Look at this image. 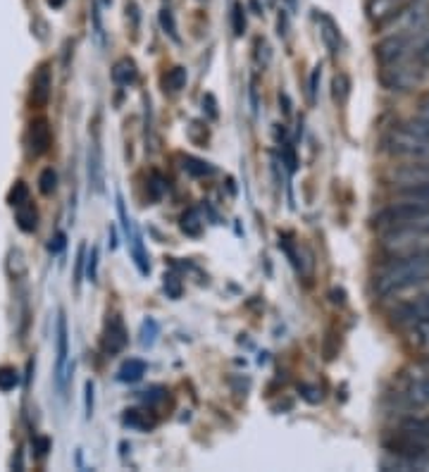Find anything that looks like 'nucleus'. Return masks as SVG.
Here are the masks:
<instances>
[{
    "instance_id": "ddd939ff",
    "label": "nucleus",
    "mask_w": 429,
    "mask_h": 472,
    "mask_svg": "<svg viewBox=\"0 0 429 472\" xmlns=\"http://www.w3.org/2000/svg\"><path fill=\"white\" fill-rule=\"evenodd\" d=\"M113 81L117 86H131L136 84V79H139V70H136V63L131 57H122L117 63L113 64Z\"/></svg>"
},
{
    "instance_id": "9b49d317",
    "label": "nucleus",
    "mask_w": 429,
    "mask_h": 472,
    "mask_svg": "<svg viewBox=\"0 0 429 472\" xmlns=\"http://www.w3.org/2000/svg\"><path fill=\"white\" fill-rule=\"evenodd\" d=\"M88 181H91L93 191L103 193V189H105V167H103V148H100L98 139L88 148Z\"/></svg>"
},
{
    "instance_id": "c9c22d12",
    "label": "nucleus",
    "mask_w": 429,
    "mask_h": 472,
    "mask_svg": "<svg viewBox=\"0 0 429 472\" xmlns=\"http://www.w3.org/2000/svg\"><path fill=\"white\" fill-rule=\"evenodd\" d=\"M93 392H96V386H93V382H86L84 386V410H86V417L91 420L93 415Z\"/></svg>"
},
{
    "instance_id": "2f4dec72",
    "label": "nucleus",
    "mask_w": 429,
    "mask_h": 472,
    "mask_svg": "<svg viewBox=\"0 0 429 472\" xmlns=\"http://www.w3.org/2000/svg\"><path fill=\"white\" fill-rule=\"evenodd\" d=\"M84 270H86V277L91 279V282L98 279V249H96V246L91 249V253H86Z\"/></svg>"
},
{
    "instance_id": "4468645a",
    "label": "nucleus",
    "mask_w": 429,
    "mask_h": 472,
    "mask_svg": "<svg viewBox=\"0 0 429 472\" xmlns=\"http://www.w3.org/2000/svg\"><path fill=\"white\" fill-rule=\"evenodd\" d=\"M129 239V250H131V257H134L136 267H139V272L141 274H148L150 272V263H148V253H146V249H143V239H141V232L136 229H131V234L127 236Z\"/></svg>"
},
{
    "instance_id": "412c9836",
    "label": "nucleus",
    "mask_w": 429,
    "mask_h": 472,
    "mask_svg": "<svg viewBox=\"0 0 429 472\" xmlns=\"http://www.w3.org/2000/svg\"><path fill=\"white\" fill-rule=\"evenodd\" d=\"M186 70L184 67H174L163 77V88L164 93H179L186 86Z\"/></svg>"
},
{
    "instance_id": "1a4fd4ad",
    "label": "nucleus",
    "mask_w": 429,
    "mask_h": 472,
    "mask_svg": "<svg viewBox=\"0 0 429 472\" xmlns=\"http://www.w3.org/2000/svg\"><path fill=\"white\" fill-rule=\"evenodd\" d=\"M129 334L127 327H124V322H122L120 315H113L110 320H107L105 334H103V350H105L107 356H117L122 350L127 349Z\"/></svg>"
},
{
    "instance_id": "f3484780",
    "label": "nucleus",
    "mask_w": 429,
    "mask_h": 472,
    "mask_svg": "<svg viewBox=\"0 0 429 472\" xmlns=\"http://www.w3.org/2000/svg\"><path fill=\"white\" fill-rule=\"evenodd\" d=\"M181 167H184L186 174H191V177H196V179L210 177V174H214L213 164L206 163V160H200V157H193V156L181 157Z\"/></svg>"
},
{
    "instance_id": "0eeeda50",
    "label": "nucleus",
    "mask_w": 429,
    "mask_h": 472,
    "mask_svg": "<svg viewBox=\"0 0 429 472\" xmlns=\"http://www.w3.org/2000/svg\"><path fill=\"white\" fill-rule=\"evenodd\" d=\"M24 141H27L29 156H34V157L46 156V153L50 150V143H53V134H50L48 122L43 120V117L29 122Z\"/></svg>"
},
{
    "instance_id": "6e6552de",
    "label": "nucleus",
    "mask_w": 429,
    "mask_h": 472,
    "mask_svg": "<svg viewBox=\"0 0 429 472\" xmlns=\"http://www.w3.org/2000/svg\"><path fill=\"white\" fill-rule=\"evenodd\" d=\"M422 320H429V293H422L417 299L406 300L403 306L393 310V322L396 324H417Z\"/></svg>"
},
{
    "instance_id": "2eb2a0df",
    "label": "nucleus",
    "mask_w": 429,
    "mask_h": 472,
    "mask_svg": "<svg viewBox=\"0 0 429 472\" xmlns=\"http://www.w3.org/2000/svg\"><path fill=\"white\" fill-rule=\"evenodd\" d=\"M14 220H17V227L21 229V232H27V234H31V232H36V227H38V210L34 207V203H21V206L14 207Z\"/></svg>"
},
{
    "instance_id": "aec40b11",
    "label": "nucleus",
    "mask_w": 429,
    "mask_h": 472,
    "mask_svg": "<svg viewBox=\"0 0 429 472\" xmlns=\"http://www.w3.org/2000/svg\"><path fill=\"white\" fill-rule=\"evenodd\" d=\"M179 227L184 232L186 236H200L203 234V217H200L198 210H186L181 215V222H179Z\"/></svg>"
},
{
    "instance_id": "c85d7f7f",
    "label": "nucleus",
    "mask_w": 429,
    "mask_h": 472,
    "mask_svg": "<svg viewBox=\"0 0 429 472\" xmlns=\"http://www.w3.org/2000/svg\"><path fill=\"white\" fill-rule=\"evenodd\" d=\"M231 27H234L236 36L246 34V10H243L241 3H234V7H231Z\"/></svg>"
},
{
    "instance_id": "393cba45",
    "label": "nucleus",
    "mask_w": 429,
    "mask_h": 472,
    "mask_svg": "<svg viewBox=\"0 0 429 472\" xmlns=\"http://www.w3.org/2000/svg\"><path fill=\"white\" fill-rule=\"evenodd\" d=\"M55 189H57L55 170H53V167H46V170L41 172V177H38V191H41L43 196H50Z\"/></svg>"
},
{
    "instance_id": "a19ab883",
    "label": "nucleus",
    "mask_w": 429,
    "mask_h": 472,
    "mask_svg": "<svg viewBox=\"0 0 429 472\" xmlns=\"http://www.w3.org/2000/svg\"><path fill=\"white\" fill-rule=\"evenodd\" d=\"M420 117L425 122H429V98H425L420 103Z\"/></svg>"
},
{
    "instance_id": "9d476101",
    "label": "nucleus",
    "mask_w": 429,
    "mask_h": 472,
    "mask_svg": "<svg viewBox=\"0 0 429 472\" xmlns=\"http://www.w3.org/2000/svg\"><path fill=\"white\" fill-rule=\"evenodd\" d=\"M50 93H53V77H50L48 64H43L41 70L34 74V79H31L29 103H31V107H46L50 100Z\"/></svg>"
},
{
    "instance_id": "bb28decb",
    "label": "nucleus",
    "mask_w": 429,
    "mask_h": 472,
    "mask_svg": "<svg viewBox=\"0 0 429 472\" xmlns=\"http://www.w3.org/2000/svg\"><path fill=\"white\" fill-rule=\"evenodd\" d=\"M160 27H163V31L167 36H170L172 41L179 43V34H177V21H174V14H172V10H160Z\"/></svg>"
},
{
    "instance_id": "20e7f679",
    "label": "nucleus",
    "mask_w": 429,
    "mask_h": 472,
    "mask_svg": "<svg viewBox=\"0 0 429 472\" xmlns=\"http://www.w3.org/2000/svg\"><path fill=\"white\" fill-rule=\"evenodd\" d=\"M427 74V64L417 63L415 57H403L396 60L391 64H382V74L379 81L384 84V88L389 91H410L415 86L420 84L422 79Z\"/></svg>"
},
{
    "instance_id": "f257e3e1",
    "label": "nucleus",
    "mask_w": 429,
    "mask_h": 472,
    "mask_svg": "<svg viewBox=\"0 0 429 472\" xmlns=\"http://www.w3.org/2000/svg\"><path fill=\"white\" fill-rule=\"evenodd\" d=\"M429 279V249L403 253L396 260L379 270L374 277V293L377 296H393V293L406 291L413 286L422 284Z\"/></svg>"
},
{
    "instance_id": "39448f33",
    "label": "nucleus",
    "mask_w": 429,
    "mask_h": 472,
    "mask_svg": "<svg viewBox=\"0 0 429 472\" xmlns=\"http://www.w3.org/2000/svg\"><path fill=\"white\" fill-rule=\"evenodd\" d=\"M72 377V360H70V332H67V317L64 310L57 313L55 324V386L60 393H67Z\"/></svg>"
},
{
    "instance_id": "cd10ccee",
    "label": "nucleus",
    "mask_w": 429,
    "mask_h": 472,
    "mask_svg": "<svg viewBox=\"0 0 429 472\" xmlns=\"http://www.w3.org/2000/svg\"><path fill=\"white\" fill-rule=\"evenodd\" d=\"M164 191H167V181H164L163 174H157V172H153V174H150V179H148L150 198L160 200L164 196Z\"/></svg>"
},
{
    "instance_id": "4c0bfd02",
    "label": "nucleus",
    "mask_w": 429,
    "mask_h": 472,
    "mask_svg": "<svg viewBox=\"0 0 429 472\" xmlns=\"http://www.w3.org/2000/svg\"><path fill=\"white\" fill-rule=\"evenodd\" d=\"M320 77H322V67L317 64V67L313 70V74H310V88H307V91H310V100H313V103H315V98H317V81H320Z\"/></svg>"
},
{
    "instance_id": "72a5a7b5",
    "label": "nucleus",
    "mask_w": 429,
    "mask_h": 472,
    "mask_svg": "<svg viewBox=\"0 0 429 472\" xmlns=\"http://www.w3.org/2000/svg\"><path fill=\"white\" fill-rule=\"evenodd\" d=\"M164 399V389L163 386H153V389H146V392H141V400H146V403H157V400Z\"/></svg>"
},
{
    "instance_id": "4be33fe9",
    "label": "nucleus",
    "mask_w": 429,
    "mask_h": 472,
    "mask_svg": "<svg viewBox=\"0 0 429 472\" xmlns=\"http://www.w3.org/2000/svg\"><path fill=\"white\" fill-rule=\"evenodd\" d=\"M157 334H160V324L153 317H146L141 322V332H139V341H141L143 349H150L157 341Z\"/></svg>"
},
{
    "instance_id": "dca6fc26",
    "label": "nucleus",
    "mask_w": 429,
    "mask_h": 472,
    "mask_svg": "<svg viewBox=\"0 0 429 472\" xmlns=\"http://www.w3.org/2000/svg\"><path fill=\"white\" fill-rule=\"evenodd\" d=\"M146 375V363L139 358H129L127 363H122V367L117 370V382L122 384H136L139 379H143Z\"/></svg>"
},
{
    "instance_id": "f704fd0d",
    "label": "nucleus",
    "mask_w": 429,
    "mask_h": 472,
    "mask_svg": "<svg viewBox=\"0 0 429 472\" xmlns=\"http://www.w3.org/2000/svg\"><path fill=\"white\" fill-rule=\"evenodd\" d=\"M299 392H300V396H303L306 400H310V403H317V400H322V392L317 389V386L300 384Z\"/></svg>"
},
{
    "instance_id": "58836bf2",
    "label": "nucleus",
    "mask_w": 429,
    "mask_h": 472,
    "mask_svg": "<svg viewBox=\"0 0 429 472\" xmlns=\"http://www.w3.org/2000/svg\"><path fill=\"white\" fill-rule=\"evenodd\" d=\"M164 291H170V296L179 299V293H181V286H179L177 277H164Z\"/></svg>"
},
{
    "instance_id": "5701e85b",
    "label": "nucleus",
    "mask_w": 429,
    "mask_h": 472,
    "mask_svg": "<svg viewBox=\"0 0 429 472\" xmlns=\"http://www.w3.org/2000/svg\"><path fill=\"white\" fill-rule=\"evenodd\" d=\"M20 386V372L13 365H3L0 367V392H13Z\"/></svg>"
},
{
    "instance_id": "ea45409f",
    "label": "nucleus",
    "mask_w": 429,
    "mask_h": 472,
    "mask_svg": "<svg viewBox=\"0 0 429 472\" xmlns=\"http://www.w3.org/2000/svg\"><path fill=\"white\" fill-rule=\"evenodd\" d=\"M63 249H64V234L60 232V234H55L48 241V250H50V253H60Z\"/></svg>"
},
{
    "instance_id": "6ab92c4d",
    "label": "nucleus",
    "mask_w": 429,
    "mask_h": 472,
    "mask_svg": "<svg viewBox=\"0 0 429 472\" xmlns=\"http://www.w3.org/2000/svg\"><path fill=\"white\" fill-rule=\"evenodd\" d=\"M122 422L131 429H139V432H148V429L156 427V420L148 417V413H141V410H127Z\"/></svg>"
},
{
    "instance_id": "c756f323",
    "label": "nucleus",
    "mask_w": 429,
    "mask_h": 472,
    "mask_svg": "<svg viewBox=\"0 0 429 472\" xmlns=\"http://www.w3.org/2000/svg\"><path fill=\"white\" fill-rule=\"evenodd\" d=\"M413 341L420 349H429V320H422L413 324Z\"/></svg>"
},
{
    "instance_id": "423d86ee",
    "label": "nucleus",
    "mask_w": 429,
    "mask_h": 472,
    "mask_svg": "<svg viewBox=\"0 0 429 472\" xmlns=\"http://www.w3.org/2000/svg\"><path fill=\"white\" fill-rule=\"evenodd\" d=\"M399 403L408 410H420V408H429V372L420 375V377L408 379L406 386L400 389Z\"/></svg>"
},
{
    "instance_id": "7c9ffc66",
    "label": "nucleus",
    "mask_w": 429,
    "mask_h": 472,
    "mask_svg": "<svg viewBox=\"0 0 429 472\" xmlns=\"http://www.w3.org/2000/svg\"><path fill=\"white\" fill-rule=\"evenodd\" d=\"M117 215H120V222H122V229H124V234H131V229H134V220L129 217L127 213V203H124V198H122V193H117Z\"/></svg>"
},
{
    "instance_id": "f8f14e48",
    "label": "nucleus",
    "mask_w": 429,
    "mask_h": 472,
    "mask_svg": "<svg viewBox=\"0 0 429 472\" xmlns=\"http://www.w3.org/2000/svg\"><path fill=\"white\" fill-rule=\"evenodd\" d=\"M400 200L406 203H417V206L429 207V179H420V181H410L396 193Z\"/></svg>"
},
{
    "instance_id": "473e14b6",
    "label": "nucleus",
    "mask_w": 429,
    "mask_h": 472,
    "mask_svg": "<svg viewBox=\"0 0 429 472\" xmlns=\"http://www.w3.org/2000/svg\"><path fill=\"white\" fill-rule=\"evenodd\" d=\"M84 265H86V246L81 243L79 246V253H77V267H74V284H81V279H84Z\"/></svg>"
},
{
    "instance_id": "b1692460",
    "label": "nucleus",
    "mask_w": 429,
    "mask_h": 472,
    "mask_svg": "<svg viewBox=\"0 0 429 472\" xmlns=\"http://www.w3.org/2000/svg\"><path fill=\"white\" fill-rule=\"evenodd\" d=\"M91 21H93V38H96V43H98V48H105V29H103V20H100L98 0L93 3Z\"/></svg>"
},
{
    "instance_id": "7ed1b4c3",
    "label": "nucleus",
    "mask_w": 429,
    "mask_h": 472,
    "mask_svg": "<svg viewBox=\"0 0 429 472\" xmlns=\"http://www.w3.org/2000/svg\"><path fill=\"white\" fill-rule=\"evenodd\" d=\"M384 150L396 157H406V160H429V139L420 136L417 131L408 127L406 122L399 127L389 129L384 136Z\"/></svg>"
},
{
    "instance_id": "f03ea898",
    "label": "nucleus",
    "mask_w": 429,
    "mask_h": 472,
    "mask_svg": "<svg viewBox=\"0 0 429 472\" xmlns=\"http://www.w3.org/2000/svg\"><path fill=\"white\" fill-rule=\"evenodd\" d=\"M374 224L382 232H415V234L429 236V207L400 200L396 206H389L377 213Z\"/></svg>"
},
{
    "instance_id": "e433bc0d",
    "label": "nucleus",
    "mask_w": 429,
    "mask_h": 472,
    "mask_svg": "<svg viewBox=\"0 0 429 472\" xmlns=\"http://www.w3.org/2000/svg\"><path fill=\"white\" fill-rule=\"evenodd\" d=\"M282 160L286 163V167H289V172H296V153H293V148L289 146V143H284V150H282Z\"/></svg>"
},
{
    "instance_id": "a878e982",
    "label": "nucleus",
    "mask_w": 429,
    "mask_h": 472,
    "mask_svg": "<svg viewBox=\"0 0 429 472\" xmlns=\"http://www.w3.org/2000/svg\"><path fill=\"white\" fill-rule=\"evenodd\" d=\"M29 200V186L24 181H14V186L7 193V203L13 207L21 206V203H27Z\"/></svg>"
},
{
    "instance_id": "a211bd4d",
    "label": "nucleus",
    "mask_w": 429,
    "mask_h": 472,
    "mask_svg": "<svg viewBox=\"0 0 429 472\" xmlns=\"http://www.w3.org/2000/svg\"><path fill=\"white\" fill-rule=\"evenodd\" d=\"M320 31H322V38H324V43H327V48L332 50V53H339V46H341V38H339V29H336V24L329 20L327 14H320Z\"/></svg>"
},
{
    "instance_id": "79ce46f5",
    "label": "nucleus",
    "mask_w": 429,
    "mask_h": 472,
    "mask_svg": "<svg viewBox=\"0 0 429 472\" xmlns=\"http://www.w3.org/2000/svg\"><path fill=\"white\" fill-rule=\"evenodd\" d=\"M64 3H67V0H48L50 7H63Z\"/></svg>"
}]
</instances>
